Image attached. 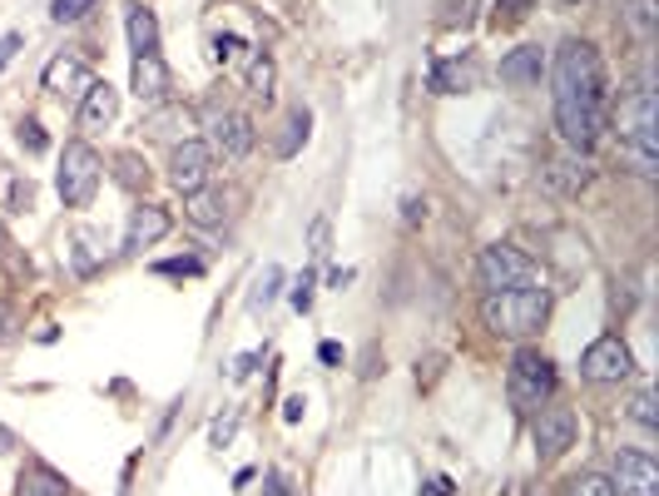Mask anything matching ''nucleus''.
<instances>
[{"label":"nucleus","mask_w":659,"mask_h":496,"mask_svg":"<svg viewBox=\"0 0 659 496\" xmlns=\"http://www.w3.org/2000/svg\"><path fill=\"white\" fill-rule=\"evenodd\" d=\"M590 160L580 150H570L566 160H550L546 164V189H556V194H580V189L590 184Z\"/></svg>","instance_id":"obj_18"},{"label":"nucleus","mask_w":659,"mask_h":496,"mask_svg":"<svg viewBox=\"0 0 659 496\" xmlns=\"http://www.w3.org/2000/svg\"><path fill=\"white\" fill-rule=\"evenodd\" d=\"M546 318H550V293L540 283H530V289H501L481 298V323L496 337H511V343L536 337Z\"/></svg>","instance_id":"obj_2"},{"label":"nucleus","mask_w":659,"mask_h":496,"mask_svg":"<svg viewBox=\"0 0 659 496\" xmlns=\"http://www.w3.org/2000/svg\"><path fill=\"white\" fill-rule=\"evenodd\" d=\"M154 273H164V279H199L204 263L199 259H169V263H154Z\"/></svg>","instance_id":"obj_30"},{"label":"nucleus","mask_w":659,"mask_h":496,"mask_svg":"<svg viewBox=\"0 0 659 496\" xmlns=\"http://www.w3.org/2000/svg\"><path fill=\"white\" fill-rule=\"evenodd\" d=\"M506 393H511L516 413H530V417L550 403V393H556V367H550V357L540 353V347H516L511 367H506Z\"/></svg>","instance_id":"obj_4"},{"label":"nucleus","mask_w":659,"mask_h":496,"mask_svg":"<svg viewBox=\"0 0 659 496\" xmlns=\"http://www.w3.org/2000/svg\"><path fill=\"white\" fill-rule=\"evenodd\" d=\"M566 447H576V413H570V407H540L536 413V452L550 462Z\"/></svg>","instance_id":"obj_11"},{"label":"nucleus","mask_w":659,"mask_h":496,"mask_svg":"<svg viewBox=\"0 0 659 496\" xmlns=\"http://www.w3.org/2000/svg\"><path fill=\"white\" fill-rule=\"evenodd\" d=\"M16 496H70V482L55 467H45V462H30L16 477Z\"/></svg>","instance_id":"obj_20"},{"label":"nucleus","mask_w":659,"mask_h":496,"mask_svg":"<svg viewBox=\"0 0 659 496\" xmlns=\"http://www.w3.org/2000/svg\"><path fill=\"white\" fill-rule=\"evenodd\" d=\"M258 357H263V353H243L239 363L229 367V373H233V377H249V373H253V363H258Z\"/></svg>","instance_id":"obj_42"},{"label":"nucleus","mask_w":659,"mask_h":496,"mask_svg":"<svg viewBox=\"0 0 659 496\" xmlns=\"http://www.w3.org/2000/svg\"><path fill=\"white\" fill-rule=\"evenodd\" d=\"M635 373V357L620 337H595V343L580 353V377L586 383H625Z\"/></svg>","instance_id":"obj_8"},{"label":"nucleus","mask_w":659,"mask_h":496,"mask_svg":"<svg viewBox=\"0 0 659 496\" xmlns=\"http://www.w3.org/2000/svg\"><path fill=\"white\" fill-rule=\"evenodd\" d=\"M402 219H407V224H422V219H427V204H422V199H407V204H402Z\"/></svg>","instance_id":"obj_41"},{"label":"nucleus","mask_w":659,"mask_h":496,"mask_svg":"<svg viewBox=\"0 0 659 496\" xmlns=\"http://www.w3.org/2000/svg\"><path fill=\"white\" fill-rule=\"evenodd\" d=\"M307 130H313V114H307V110H293L288 124H283V140H278V154H283V160H293L297 144H307Z\"/></svg>","instance_id":"obj_24"},{"label":"nucleus","mask_w":659,"mask_h":496,"mask_svg":"<svg viewBox=\"0 0 659 496\" xmlns=\"http://www.w3.org/2000/svg\"><path fill=\"white\" fill-rule=\"evenodd\" d=\"M307 253H313V263L327 259V219H313V234H307Z\"/></svg>","instance_id":"obj_34"},{"label":"nucleus","mask_w":659,"mask_h":496,"mask_svg":"<svg viewBox=\"0 0 659 496\" xmlns=\"http://www.w3.org/2000/svg\"><path fill=\"white\" fill-rule=\"evenodd\" d=\"M90 84H94L90 65H84V60H74V55H55V60L45 65V90L60 94V100H74V104H80Z\"/></svg>","instance_id":"obj_14"},{"label":"nucleus","mask_w":659,"mask_h":496,"mask_svg":"<svg viewBox=\"0 0 659 496\" xmlns=\"http://www.w3.org/2000/svg\"><path fill=\"white\" fill-rule=\"evenodd\" d=\"M100 174H104V160L90 150V144L84 140L65 144L60 174H55V189H60V199H65V209H90L94 189H100Z\"/></svg>","instance_id":"obj_6"},{"label":"nucleus","mask_w":659,"mask_h":496,"mask_svg":"<svg viewBox=\"0 0 659 496\" xmlns=\"http://www.w3.org/2000/svg\"><path fill=\"white\" fill-rule=\"evenodd\" d=\"M327 283H333V289H347V283H353V269H337Z\"/></svg>","instance_id":"obj_46"},{"label":"nucleus","mask_w":659,"mask_h":496,"mask_svg":"<svg viewBox=\"0 0 659 496\" xmlns=\"http://www.w3.org/2000/svg\"><path fill=\"white\" fill-rule=\"evenodd\" d=\"M233 432H239V413H223V417L214 422V432H209V442H214V447H229Z\"/></svg>","instance_id":"obj_35"},{"label":"nucleus","mask_w":659,"mask_h":496,"mask_svg":"<svg viewBox=\"0 0 659 496\" xmlns=\"http://www.w3.org/2000/svg\"><path fill=\"white\" fill-rule=\"evenodd\" d=\"M432 94H462V90H472V65H462V60H452V65H432Z\"/></svg>","instance_id":"obj_23"},{"label":"nucleus","mask_w":659,"mask_h":496,"mask_svg":"<svg viewBox=\"0 0 659 496\" xmlns=\"http://www.w3.org/2000/svg\"><path fill=\"white\" fill-rule=\"evenodd\" d=\"M16 50H20V36H16V30H10V36H0V70L16 60Z\"/></svg>","instance_id":"obj_40"},{"label":"nucleus","mask_w":659,"mask_h":496,"mask_svg":"<svg viewBox=\"0 0 659 496\" xmlns=\"http://www.w3.org/2000/svg\"><path fill=\"white\" fill-rule=\"evenodd\" d=\"M94 6H100V0H50V20H55V26H74V20H84Z\"/></svg>","instance_id":"obj_26"},{"label":"nucleus","mask_w":659,"mask_h":496,"mask_svg":"<svg viewBox=\"0 0 659 496\" xmlns=\"http://www.w3.org/2000/svg\"><path fill=\"white\" fill-rule=\"evenodd\" d=\"M530 6H536V0H496V26H516V20H526L530 16Z\"/></svg>","instance_id":"obj_29"},{"label":"nucleus","mask_w":659,"mask_h":496,"mask_svg":"<svg viewBox=\"0 0 659 496\" xmlns=\"http://www.w3.org/2000/svg\"><path fill=\"white\" fill-rule=\"evenodd\" d=\"M263 496H293V482L283 472H263Z\"/></svg>","instance_id":"obj_38"},{"label":"nucleus","mask_w":659,"mask_h":496,"mask_svg":"<svg viewBox=\"0 0 659 496\" xmlns=\"http://www.w3.org/2000/svg\"><path fill=\"white\" fill-rule=\"evenodd\" d=\"M114 114H120V90L110 80H94L80 100V124L84 130H104V124H114Z\"/></svg>","instance_id":"obj_17"},{"label":"nucleus","mask_w":659,"mask_h":496,"mask_svg":"<svg viewBox=\"0 0 659 496\" xmlns=\"http://www.w3.org/2000/svg\"><path fill=\"white\" fill-rule=\"evenodd\" d=\"M239 50H243L239 36H214V65H233V60H239Z\"/></svg>","instance_id":"obj_33"},{"label":"nucleus","mask_w":659,"mask_h":496,"mask_svg":"<svg viewBox=\"0 0 659 496\" xmlns=\"http://www.w3.org/2000/svg\"><path fill=\"white\" fill-rule=\"evenodd\" d=\"M10 253V234H6V224H0V259Z\"/></svg>","instance_id":"obj_48"},{"label":"nucleus","mask_w":659,"mask_h":496,"mask_svg":"<svg viewBox=\"0 0 659 496\" xmlns=\"http://www.w3.org/2000/svg\"><path fill=\"white\" fill-rule=\"evenodd\" d=\"M174 229V219H169V209H159V204H140L130 214V224H124V249L130 253H144V249H154L159 239Z\"/></svg>","instance_id":"obj_13"},{"label":"nucleus","mask_w":659,"mask_h":496,"mask_svg":"<svg viewBox=\"0 0 659 496\" xmlns=\"http://www.w3.org/2000/svg\"><path fill=\"white\" fill-rule=\"evenodd\" d=\"M422 496H452V482H446V477H432L427 487H422Z\"/></svg>","instance_id":"obj_43"},{"label":"nucleus","mask_w":659,"mask_h":496,"mask_svg":"<svg viewBox=\"0 0 659 496\" xmlns=\"http://www.w3.org/2000/svg\"><path fill=\"white\" fill-rule=\"evenodd\" d=\"M615 496H659V467L650 452H620L615 457Z\"/></svg>","instance_id":"obj_10"},{"label":"nucleus","mask_w":659,"mask_h":496,"mask_svg":"<svg viewBox=\"0 0 659 496\" xmlns=\"http://www.w3.org/2000/svg\"><path fill=\"white\" fill-rule=\"evenodd\" d=\"M130 90L140 94L144 104H169V90H174V75H169V65H164V55H134V65H130Z\"/></svg>","instance_id":"obj_12"},{"label":"nucleus","mask_w":659,"mask_h":496,"mask_svg":"<svg viewBox=\"0 0 659 496\" xmlns=\"http://www.w3.org/2000/svg\"><path fill=\"white\" fill-rule=\"evenodd\" d=\"M550 84H556V124L560 140L570 150L590 154L605 140L610 124V80H605V60L590 40H566L550 65Z\"/></svg>","instance_id":"obj_1"},{"label":"nucleus","mask_w":659,"mask_h":496,"mask_svg":"<svg viewBox=\"0 0 659 496\" xmlns=\"http://www.w3.org/2000/svg\"><path fill=\"white\" fill-rule=\"evenodd\" d=\"M630 417L640 422V427H655V422H659L655 417V393H635L630 397Z\"/></svg>","instance_id":"obj_32"},{"label":"nucleus","mask_w":659,"mask_h":496,"mask_svg":"<svg viewBox=\"0 0 659 496\" xmlns=\"http://www.w3.org/2000/svg\"><path fill=\"white\" fill-rule=\"evenodd\" d=\"M253 144H258V134H253V120L239 110H219L214 120H209V150H219L223 160H249Z\"/></svg>","instance_id":"obj_9"},{"label":"nucleus","mask_w":659,"mask_h":496,"mask_svg":"<svg viewBox=\"0 0 659 496\" xmlns=\"http://www.w3.org/2000/svg\"><path fill=\"white\" fill-rule=\"evenodd\" d=\"M570 6H576V0H570Z\"/></svg>","instance_id":"obj_49"},{"label":"nucleus","mask_w":659,"mask_h":496,"mask_svg":"<svg viewBox=\"0 0 659 496\" xmlns=\"http://www.w3.org/2000/svg\"><path fill=\"white\" fill-rule=\"evenodd\" d=\"M130 50H134V55H154V50H159V20H154V10L130 6Z\"/></svg>","instance_id":"obj_21"},{"label":"nucleus","mask_w":659,"mask_h":496,"mask_svg":"<svg viewBox=\"0 0 659 496\" xmlns=\"http://www.w3.org/2000/svg\"><path fill=\"white\" fill-rule=\"evenodd\" d=\"M620 150L640 174L659 169V110L650 80H635L620 100Z\"/></svg>","instance_id":"obj_3"},{"label":"nucleus","mask_w":659,"mask_h":496,"mask_svg":"<svg viewBox=\"0 0 659 496\" xmlns=\"http://www.w3.org/2000/svg\"><path fill=\"white\" fill-rule=\"evenodd\" d=\"M540 75H546V55H540V45H520L501 60V84L506 90H536Z\"/></svg>","instance_id":"obj_16"},{"label":"nucleus","mask_w":659,"mask_h":496,"mask_svg":"<svg viewBox=\"0 0 659 496\" xmlns=\"http://www.w3.org/2000/svg\"><path fill=\"white\" fill-rule=\"evenodd\" d=\"M209 174H214V150H209V140H179L174 150H169V184H174L179 194L204 189Z\"/></svg>","instance_id":"obj_7"},{"label":"nucleus","mask_w":659,"mask_h":496,"mask_svg":"<svg viewBox=\"0 0 659 496\" xmlns=\"http://www.w3.org/2000/svg\"><path fill=\"white\" fill-rule=\"evenodd\" d=\"M30 204H36V189H30V179H26V184L16 179V184H10V209H20V214H26Z\"/></svg>","instance_id":"obj_39"},{"label":"nucleus","mask_w":659,"mask_h":496,"mask_svg":"<svg viewBox=\"0 0 659 496\" xmlns=\"http://www.w3.org/2000/svg\"><path fill=\"white\" fill-rule=\"evenodd\" d=\"M476 279H481L486 293H501V289H530L540 279L536 259L520 253L516 244H486L481 259H476Z\"/></svg>","instance_id":"obj_5"},{"label":"nucleus","mask_w":659,"mask_h":496,"mask_svg":"<svg viewBox=\"0 0 659 496\" xmlns=\"http://www.w3.org/2000/svg\"><path fill=\"white\" fill-rule=\"evenodd\" d=\"M278 283H283V269H273V263H268V269H263V279H258V289H253V298H249V308L253 313L268 308V303L278 298Z\"/></svg>","instance_id":"obj_28"},{"label":"nucleus","mask_w":659,"mask_h":496,"mask_svg":"<svg viewBox=\"0 0 659 496\" xmlns=\"http://www.w3.org/2000/svg\"><path fill=\"white\" fill-rule=\"evenodd\" d=\"M184 214H189V224H199V229L229 224V194H223V189H194V194H184Z\"/></svg>","instance_id":"obj_19"},{"label":"nucleus","mask_w":659,"mask_h":496,"mask_svg":"<svg viewBox=\"0 0 659 496\" xmlns=\"http://www.w3.org/2000/svg\"><path fill=\"white\" fill-rule=\"evenodd\" d=\"M144 134L149 140H194V110L189 104H154V110L144 114Z\"/></svg>","instance_id":"obj_15"},{"label":"nucleus","mask_w":659,"mask_h":496,"mask_svg":"<svg viewBox=\"0 0 659 496\" xmlns=\"http://www.w3.org/2000/svg\"><path fill=\"white\" fill-rule=\"evenodd\" d=\"M566 496H615V482L600 477V472H580V477L566 487Z\"/></svg>","instance_id":"obj_27"},{"label":"nucleus","mask_w":659,"mask_h":496,"mask_svg":"<svg viewBox=\"0 0 659 496\" xmlns=\"http://www.w3.org/2000/svg\"><path fill=\"white\" fill-rule=\"evenodd\" d=\"M303 417V397H288V403H283V422H297Z\"/></svg>","instance_id":"obj_44"},{"label":"nucleus","mask_w":659,"mask_h":496,"mask_svg":"<svg viewBox=\"0 0 659 496\" xmlns=\"http://www.w3.org/2000/svg\"><path fill=\"white\" fill-rule=\"evenodd\" d=\"M630 26H635V36H650V30H655V0H635V6H630Z\"/></svg>","instance_id":"obj_31"},{"label":"nucleus","mask_w":659,"mask_h":496,"mask_svg":"<svg viewBox=\"0 0 659 496\" xmlns=\"http://www.w3.org/2000/svg\"><path fill=\"white\" fill-rule=\"evenodd\" d=\"M20 144H26L30 154H45V130H40L36 120H26V124H20Z\"/></svg>","instance_id":"obj_36"},{"label":"nucleus","mask_w":659,"mask_h":496,"mask_svg":"<svg viewBox=\"0 0 659 496\" xmlns=\"http://www.w3.org/2000/svg\"><path fill=\"white\" fill-rule=\"evenodd\" d=\"M10 447H16V437H10V427H6V422H0V457H6Z\"/></svg>","instance_id":"obj_47"},{"label":"nucleus","mask_w":659,"mask_h":496,"mask_svg":"<svg viewBox=\"0 0 659 496\" xmlns=\"http://www.w3.org/2000/svg\"><path fill=\"white\" fill-rule=\"evenodd\" d=\"M243 84H249L253 100L268 104V100H273V84H278V70H273V60H268V55H253L249 70H243Z\"/></svg>","instance_id":"obj_22"},{"label":"nucleus","mask_w":659,"mask_h":496,"mask_svg":"<svg viewBox=\"0 0 659 496\" xmlns=\"http://www.w3.org/2000/svg\"><path fill=\"white\" fill-rule=\"evenodd\" d=\"M293 308H297V313L313 308V273H303V279L293 283Z\"/></svg>","instance_id":"obj_37"},{"label":"nucleus","mask_w":659,"mask_h":496,"mask_svg":"<svg viewBox=\"0 0 659 496\" xmlns=\"http://www.w3.org/2000/svg\"><path fill=\"white\" fill-rule=\"evenodd\" d=\"M317 357H323V363H343V347H337V343H323V347H317Z\"/></svg>","instance_id":"obj_45"},{"label":"nucleus","mask_w":659,"mask_h":496,"mask_svg":"<svg viewBox=\"0 0 659 496\" xmlns=\"http://www.w3.org/2000/svg\"><path fill=\"white\" fill-rule=\"evenodd\" d=\"M114 179H120L130 194H140V189L149 184V169H144L140 154H114Z\"/></svg>","instance_id":"obj_25"}]
</instances>
